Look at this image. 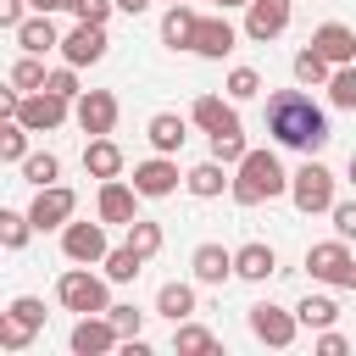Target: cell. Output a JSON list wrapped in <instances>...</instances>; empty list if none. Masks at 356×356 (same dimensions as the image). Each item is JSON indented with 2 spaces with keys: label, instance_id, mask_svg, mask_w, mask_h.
I'll return each instance as SVG.
<instances>
[{
  "label": "cell",
  "instance_id": "obj_1",
  "mask_svg": "<svg viewBox=\"0 0 356 356\" xmlns=\"http://www.w3.org/2000/svg\"><path fill=\"white\" fill-rule=\"evenodd\" d=\"M267 134L284 145V150H306L317 156L334 134H328V111L306 95V89H278L267 100Z\"/></svg>",
  "mask_w": 356,
  "mask_h": 356
},
{
  "label": "cell",
  "instance_id": "obj_2",
  "mask_svg": "<svg viewBox=\"0 0 356 356\" xmlns=\"http://www.w3.org/2000/svg\"><path fill=\"white\" fill-rule=\"evenodd\" d=\"M234 206H261L273 195H289V172L273 150H245V161L234 167V184H228Z\"/></svg>",
  "mask_w": 356,
  "mask_h": 356
},
{
  "label": "cell",
  "instance_id": "obj_3",
  "mask_svg": "<svg viewBox=\"0 0 356 356\" xmlns=\"http://www.w3.org/2000/svg\"><path fill=\"white\" fill-rule=\"evenodd\" d=\"M106 284H111V278H95V273L78 261L72 273H61V278H56V300H61L67 312H78V317H89V312H111Z\"/></svg>",
  "mask_w": 356,
  "mask_h": 356
},
{
  "label": "cell",
  "instance_id": "obj_4",
  "mask_svg": "<svg viewBox=\"0 0 356 356\" xmlns=\"http://www.w3.org/2000/svg\"><path fill=\"white\" fill-rule=\"evenodd\" d=\"M306 273L317 284H334V289H356V256H350V239H323L306 250Z\"/></svg>",
  "mask_w": 356,
  "mask_h": 356
},
{
  "label": "cell",
  "instance_id": "obj_5",
  "mask_svg": "<svg viewBox=\"0 0 356 356\" xmlns=\"http://www.w3.org/2000/svg\"><path fill=\"white\" fill-rule=\"evenodd\" d=\"M289 200H295V211H306V217L334 211V172H328L323 161H312V156H306V167L289 178Z\"/></svg>",
  "mask_w": 356,
  "mask_h": 356
},
{
  "label": "cell",
  "instance_id": "obj_6",
  "mask_svg": "<svg viewBox=\"0 0 356 356\" xmlns=\"http://www.w3.org/2000/svg\"><path fill=\"white\" fill-rule=\"evenodd\" d=\"M17 122H28L33 134H50V128H61L67 117H72V100L67 95H56V89H33V95H22L17 100V111H11Z\"/></svg>",
  "mask_w": 356,
  "mask_h": 356
},
{
  "label": "cell",
  "instance_id": "obj_7",
  "mask_svg": "<svg viewBox=\"0 0 356 356\" xmlns=\"http://www.w3.org/2000/svg\"><path fill=\"white\" fill-rule=\"evenodd\" d=\"M250 334H256L261 345H273V350H289L295 334H300V317L284 312V306H273V300H256V306H250Z\"/></svg>",
  "mask_w": 356,
  "mask_h": 356
},
{
  "label": "cell",
  "instance_id": "obj_8",
  "mask_svg": "<svg viewBox=\"0 0 356 356\" xmlns=\"http://www.w3.org/2000/svg\"><path fill=\"white\" fill-rule=\"evenodd\" d=\"M72 356H106V350H117L122 345V328L106 317V312H89V317H78L72 323Z\"/></svg>",
  "mask_w": 356,
  "mask_h": 356
},
{
  "label": "cell",
  "instance_id": "obj_9",
  "mask_svg": "<svg viewBox=\"0 0 356 356\" xmlns=\"http://www.w3.org/2000/svg\"><path fill=\"white\" fill-rule=\"evenodd\" d=\"M72 211H78V195H72L67 184H44V189L33 195V206H28V217H33L39 234H44V228H67Z\"/></svg>",
  "mask_w": 356,
  "mask_h": 356
},
{
  "label": "cell",
  "instance_id": "obj_10",
  "mask_svg": "<svg viewBox=\"0 0 356 356\" xmlns=\"http://www.w3.org/2000/svg\"><path fill=\"white\" fill-rule=\"evenodd\" d=\"M106 222H67L61 228V256L67 261H83V267H95V261H106Z\"/></svg>",
  "mask_w": 356,
  "mask_h": 356
},
{
  "label": "cell",
  "instance_id": "obj_11",
  "mask_svg": "<svg viewBox=\"0 0 356 356\" xmlns=\"http://www.w3.org/2000/svg\"><path fill=\"white\" fill-rule=\"evenodd\" d=\"M72 117H78V128L95 139V134H111L117 128V95L111 89H83L78 100H72Z\"/></svg>",
  "mask_w": 356,
  "mask_h": 356
},
{
  "label": "cell",
  "instance_id": "obj_12",
  "mask_svg": "<svg viewBox=\"0 0 356 356\" xmlns=\"http://www.w3.org/2000/svg\"><path fill=\"white\" fill-rule=\"evenodd\" d=\"M106 22H78L72 33H61V56L72 61V67H95L100 56H106Z\"/></svg>",
  "mask_w": 356,
  "mask_h": 356
},
{
  "label": "cell",
  "instance_id": "obj_13",
  "mask_svg": "<svg viewBox=\"0 0 356 356\" xmlns=\"http://www.w3.org/2000/svg\"><path fill=\"white\" fill-rule=\"evenodd\" d=\"M139 200H145V195H139L134 184H122V178H106V184H100V200H95V211H100V222H122V228H128V222L139 217Z\"/></svg>",
  "mask_w": 356,
  "mask_h": 356
},
{
  "label": "cell",
  "instance_id": "obj_14",
  "mask_svg": "<svg viewBox=\"0 0 356 356\" xmlns=\"http://www.w3.org/2000/svg\"><path fill=\"white\" fill-rule=\"evenodd\" d=\"M284 28H289V0H250V6H245V39L267 44V39H278Z\"/></svg>",
  "mask_w": 356,
  "mask_h": 356
},
{
  "label": "cell",
  "instance_id": "obj_15",
  "mask_svg": "<svg viewBox=\"0 0 356 356\" xmlns=\"http://www.w3.org/2000/svg\"><path fill=\"white\" fill-rule=\"evenodd\" d=\"M134 189H139L145 200H161V195H172V189H178V161L156 150L150 161H139V167H134Z\"/></svg>",
  "mask_w": 356,
  "mask_h": 356
},
{
  "label": "cell",
  "instance_id": "obj_16",
  "mask_svg": "<svg viewBox=\"0 0 356 356\" xmlns=\"http://www.w3.org/2000/svg\"><path fill=\"white\" fill-rule=\"evenodd\" d=\"M234 44H239V33H234V22H228V17H200V28H195V56L222 61Z\"/></svg>",
  "mask_w": 356,
  "mask_h": 356
},
{
  "label": "cell",
  "instance_id": "obj_17",
  "mask_svg": "<svg viewBox=\"0 0 356 356\" xmlns=\"http://www.w3.org/2000/svg\"><path fill=\"white\" fill-rule=\"evenodd\" d=\"M83 172L100 178V184H106V178H122V145H117L111 134H95V139L83 145Z\"/></svg>",
  "mask_w": 356,
  "mask_h": 356
},
{
  "label": "cell",
  "instance_id": "obj_18",
  "mask_svg": "<svg viewBox=\"0 0 356 356\" xmlns=\"http://www.w3.org/2000/svg\"><path fill=\"white\" fill-rule=\"evenodd\" d=\"M273 273H278V256H273V245L250 239V245H239V250H234V278H245V284H267Z\"/></svg>",
  "mask_w": 356,
  "mask_h": 356
},
{
  "label": "cell",
  "instance_id": "obj_19",
  "mask_svg": "<svg viewBox=\"0 0 356 356\" xmlns=\"http://www.w3.org/2000/svg\"><path fill=\"white\" fill-rule=\"evenodd\" d=\"M312 50L328 56L334 67H350V61H356V33H350L345 22H323V28L312 33Z\"/></svg>",
  "mask_w": 356,
  "mask_h": 356
},
{
  "label": "cell",
  "instance_id": "obj_20",
  "mask_svg": "<svg viewBox=\"0 0 356 356\" xmlns=\"http://www.w3.org/2000/svg\"><path fill=\"white\" fill-rule=\"evenodd\" d=\"M195 28H200V17H195L184 0H172L167 17H161V44H167V50H195Z\"/></svg>",
  "mask_w": 356,
  "mask_h": 356
},
{
  "label": "cell",
  "instance_id": "obj_21",
  "mask_svg": "<svg viewBox=\"0 0 356 356\" xmlns=\"http://www.w3.org/2000/svg\"><path fill=\"white\" fill-rule=\"evenodd\" d=\"M228 184H234V178H228V161H217V156H211V161H200V167H189V172H184V189H189V195H195V200H217V195H222V189H228Z\"/></svg>",
  "mask_w": 356,
  "mask_h": 356
},
{
  "label": "cell",
  "instance_id": "obj_22",
  "mask_svg": "<svg viewBox=\"0 0 356 356\" xmlns=\"http://www.w3.org/2000/svg\"><path fill=\"white\" fill-rule=\"evenodd\" d=\"M189 267H195V284H228V278H234V250H222V245H195Z\"/></svg>",
  "mask_w": 356,
  "mask_h": 356
},
{
  "label": "cell",
  "instance_id": "obj_23",
  "mask_svg": "<svg viewBox=\"0 0 356 356\" xmlns=\"http://www.w3.org/2000/svg\"><path fill=\"white\" fill-rule=\"evenodd\" d=\"M17 33V44L28 50V56H44V50H61V33H56V22L44 17V11H33L22 28H11Z\"/></svg>",
  "mask_w": 356,
  "mask_h": 356
},
{
  "label": "cell",
  "instance_id": "obj_24",
  "mask_svg": "<svg viewBox=\"0 0 356 356\" xmlns=\"http://www.w3.org/2000/svg\"><path fill=\"white\" fill-rule=\"evenodd\" d=\"M189 117H195L206 134H228V128H239V111H234V100H222V95H200Z\"/></svg>",
  "mask_w": 356,
  "mask_h": 356
},
{
  "label": "cell",
  "instance_id": "obj_25",
  "mask_svg": "<svg viewBox=\"0 0 356 356\" xmlns=\"http://www.w3.org/2000/svg\"><path fill=\"white\" fill-rule=\"evenodd\" d=\"M145 134H150V145H156L161 156L184 150V139H189V128H184V117H178V111H156V117L145 122Z\"/></svg>",
  "mask_w": 356,
  "mask_h": 356
},
{
  "label": "cell",
  "instance_id": "obj_26",
  "mask_svg": "<svg viewBox=\"0 0 356 356\" xmlns=\"http://www.w3.org/2000/svg\"><path fill=\"white\" fill-rule=\"evenodd\" d=\"M156 312L172 317V323H184V317L195 312V284H178V278L161 284V289H156Z\"/></svg>",
  "mask_w": 356,
  "mask_h": 356
},
{
  "label": "cell",
  "instance_id": "obj_27",
  "mask_svg": "<svg viewBox=\"0 0 356 356\" xmlns=\"http://www.w3.org/2000/svg\"><path fill=\"white\" fill-rule=\"evenodd\" d=\"M172 350H178V356H211V350H217V334L184 317V323L172 328Z\"/></svg>",
  "mask_w": 356,
  "mask_h": 356
},
{
  "label": "cell",
  "instance_id": "obj_28",
  "mask_svg": "<svg viewBox=\"0 0 356 356\" xmlns=\"http://www.w3.org/2000/svg\"><path fill=\"white\" fill-rule=\"evenodd\" d=\"M100 267H106V278H111V284H134V278L145 273V256H139L134 245H117V250H106V261H100Z\"/></svg>",
  "mask_w": 356,
  "mask_h": 356
},
{
  "label": "cell",
  "instance_id": "obj_29",
  "mask_svg": "<svg viewBox=\"0 0 356 356\" xmlns=\"http://www.w3.org/2000/svg\"><path fill=\"white\" fill-rule=\"evenodd\" d=\"M295 317H300V328H334L339 323V306H334V295H306L295 306Z\"/></svg>",
  "mask_w": 356,
  "mask_h": 356
},
{
  "label": "cell",
  "instance_id": "obj_30",
  "mask_svg": "<svg viewBox=\"0 0 356 356\" xmlns=\"http://www.w3.org/2000/svg\"><path fill=\"white\" fill-rule=\"evenodd\" d=\"M328 78H334V61H328V56H317V50L306 44V50L295 56V83H300V89H312V83H328Z\"/></svg>",
  "mask_w": 356,
  "mask_h": 356
},
{
  "label": "cell",
  "instance_id": "obj_31",
  "mask_svg": "<svg viewBox=\"0 0 356 356\" xmlns=\"http://www.w3.org/2000/svg\"><path fill=\"white\" fill-rule=\"evenodd\" d=\"M28 122H17V117H6V128H0V161H11V167H22L28 161Z\"/></svg>",
  "mask_w": 356,
  "mask_h": 356
},
{
  "label": "cell",
  "instance_id": "obj_32",
  "mask_svg": "<svg viewBox=\"0 0 356 356\" xmlns=\"http://www.w3.org/2000/svg\"><path fill=\"white\" fill-rule=\"evenodd\" d=\"M44 78H50V72H44V61H39V56H28V50H22V61H11V89H17V95L44 89Z\"/></svg>",
  "mask_w": 356,
  "mask_h": 356
},
{
  "label": "cell",
  "instance_id": "obj_33",
  "mask_svg": "<svg viewBox=\"0 0 356 356\" xmlns=\"http://www.w3.org/2000/svg\"><path fill=\"white\" fill-rule=\"evenodd\" d=\"M22 178H28L33 189H44V184H56V178H61V161H56L50 150H28V161H22Z\"/></svg>",
  "mask_w": 356,
  "mask_h": 356
},
{
  "label": "cell",
  "instance_id": "obj_34",
  "mask_svg": "<svg viewBox=\"0 0 356 356\" xmlns=\"http://www.w3.org/2000/svg\"><path fill=\"white\" fill-rule=\"evenodd\" d=\"M28 234H33V217L28 211H0V245L6 250H22Z\"/></svg>",
  "mask_w": 356,
  "mask_h": 356
},
{
  "label": "cell",
  "instance_id": "obj_35",
  "mask_svg": "<svg viewBox=\"0 0 356 356\" xmlns=\"http://www.w3.org/2000/svg\"><path fill=\"white\" fill-rule=\"evenodd\" d=\"M128 245H134V250L150 261V256L161 250V222H150V217H134V222H128Z\"/></svg>",
  "mask_w": 356,
  "mask_h": 356
},
{
  "label": "cell",
  "instance_id": "obj_36",
  "mask_svg": "<svg viewBox=\"0 0 356 356\" xmlns=\"http://www.w3.org/2000/svg\"><path fill=\"white\" fill-rule=\"evenodd\" d=\"M328 100H334L339 111H356V61H350V67H334V78H328Z\"/></svg>",
  "mask_w": 356,
  "mask_h": 356
},
{
  "label": "cell",
  "instance_id": "obj_37",
  "mask_svg": "<svg viewBox=\"0 0 356 356\" xmlns=\"http://www.w3.org/2000/svg\"><path fill=\"white\" fill-rule=\"evenodd\" d=\"M245 150H250V145H245V128H228V134H211V156H217V161H228V167H239V161H245Z\"/></svg>",
  "mask_w": 356,
  "mask_h": 356
},
{
  "label": "cell",
  "instance_id": "obj_38",
  "mask_svg": "<svg viewBox=\"0 0 356 356\" xmlns=\"http://www.w3.org/2000/svg\"><path fill=\"white\" fill-rule=\"evenodd\" d=\"M33 334H39V328H28L22 317L0 312V350H28V345H33Z\"/></svg>",
  "mask_w": 356,
  "mask_h": 356
},
{
  "label": "cell",
  "instance_id": "obj_39",
  "mask_svg": "<svg viewBox=\"0 0 356 356\" xmlns=\"http://www.w3.org/2000/svg\"><path fill=\"white\" fill-rule=\"evenodd\" d=\"M261 95V72L256 67H234L228 72V100H256Z\"/></svg>",
  "mask_w": 356,
  "mask_h": 356
},
{
  "label": "cell",
  "instance_id": "obj_40",
  "mask_svg": "<svg viewBox=\"0 0 356 356\" xmlns=\"http://www.w3.org/2000/svg\"><path fill=\"white\" fill-rule=\"evenodd\" d=\"M6 312H11V317H22L28 328H44V300H39V295H17Z\"/></svg>",
  "mask_w": 356,
  "mask_h": 356
},
{
  "label": "cell",
  "instance_id": "obj_41",
  "mask_svg": "<svg viewBox=\"0 0 356 356\" xmlns=\"http://www.w3.org/2000/svg\"><path fill=\"white\" fill-rule=\"evenodd\" d=\"M67 11H72L78 22H106V17L117 11V0H67Z\"/></svg>",
  "mask_w": 356,
  "mask_h": 356
},
{
  "label": "cell",
  "instance_id": "obj_42",
  "mask_svg": "<svg viewBox=\"0 0 356 356\" xmlns=\"http://www.w3.org/2000/svg\"><path fill=\"white\" fill-rule=\"evenodd\" d=\"M44 89H56V95H67V100H78V95H83V89H78V67H72V61H67V67H56V72L44 78Z\"/></svg>",
  "mask_w": 356,
  "mask_h": 356
},
{
  "label": "cell",
  "instance_id": "obj_43",
  "mask_svg": "<svg viewBox=\"0 0 356 356\" xmlns=\"http://www.w3.org/2000/svg\"><path fill=\"white\" fill-rule=\"evenodd\" d=\"M106 317L122 328V339H139V328H145V312H139V306H111Z\"/></svg>",
  "mask_w": 356,
  "mask_h": 356
},
{
  "label": "cell",
  "instance_id": "obj_44",
  "mask_svg": "<svg viewBox=\"0 0 356 356\" xmlns=\"http://www.w3.org/2000/svg\"><path fill=\"white\" fill-rule=\"evenodd\" d=\"M328 217H334V234L339 239H356V200H334Z\"/></svg>",
  "mask_w": 356,
  "mask_h": 356
},
{
  "label": "cell",
  "instance_id": "obj_45",
  "mask_svg": "<svg viewBox=\"0 0 356 356\" xmlns=\"http://www.w3.org/2000/svg\"><path fill=\"white\" fill-rule=\"evenodd\" d=\"M350 345H345V334H334V328H317V356H345Z\"/></svg>",
  "mask_w": 356,
  "mask_h": 356
},
{
  "label": "cell",
  "instance_id": "obj_46",
  "mask_svg": "<svg viewBox=\"0 0 356 356\" xmlns=\"http://www.w3.org/2000/svg\"><path fill=\"white\" fill-rule=\"evenodd\" d=\"M22 11H28V0H0V22H6V28H22V22H28Z\"/></svg>",
  "mask_w": 356,
  "mask_h": 356
},
{
  "label": "cell",
  "instance_id": "obj_47",
  "mask_svg": "<svg viewBox=\"0 0 356 356\" xmlns=\"http://www.w3.org/2000/svg\"><path fill=\"white\" fill-rule=\"evenodd\" d=\"M145 6H150V0H117V11H128V17H139Z\"/></svg>",
  "mask_w": 356,
  "mask_h": 356
},
{
  "label": "cell",
  "instance_id": "obj_48",
  "mask_svg": "<svg viewBox=\"0 0 356 356\" xmlns=\"http://www.w3.org/2000/svg\"><path fill=\"white\" fill-rule=\"evenodd\" d=\"M28 6H33V11H44V17H50V11H56V6H67V0H28Z\"/></svg>",
  "mask_w": 356,
  "mask_h": 356
},
{
  "label": "cell",
  "instance_id": "obj_49",
  "mask_svg": "<svg viewBox=\"0 0 356 356\" xmlns=\"http://www.w3.org/2000/svg\"><path fill=\"white\" fill-rule=\"evenodd\" d=\"M345 172H350V184H356V150H350V167H345Z\"/></svg>",
  "mask_w": 356,
  "mask_h": 356
},
{
  "label": "cell",
  "instance_id": "obj_50",
  "mask_svg": "<svg viewBox=\"0 0 356 356\" xmlns=\"http://www.w3.org/2000/svg\"><path fill=\"white\" fill-rule=\"evenodd\" d=\"M217 6H222V11H228V6H250V0H217Z\"/></svg>",
  "mask_w": 356,
  "mask_h": 356
},
{
  "label": "cell",
  "instance_id": "obj_51",
  "mask_svg": "<svg viewBox=\"0 0 356 356\" xmlns=\"http://www.w3.org/2000/svg\"><path fill=\"white\" fill-rule=\"evenodd\" d=\"M167 6H172V0H167Z\"/></svg>",
  "mask_w": 356,
  "mask_h": 356
}]
</instances>
